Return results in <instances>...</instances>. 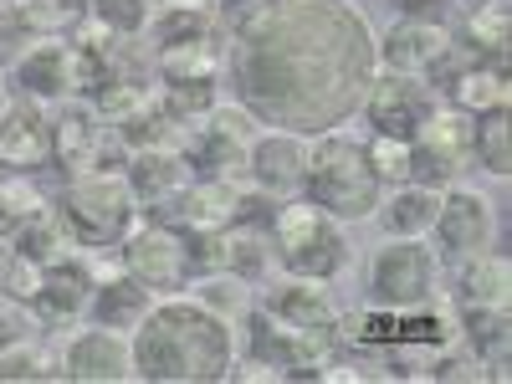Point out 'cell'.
<instances>
[{
    "instance_id": "6da1fadb",
    "label": "cell",
    "mask_w": 512,
    "mask_h": 384,
    "mask_svg": "<svg viewBox=\"0 0 512 384\" xmlns=\"http://www.w3.org/2000/svg\"><path fill=\"white\" fill-rule=\"evenodd\" d=\"M374 36L349 0H246L231 21L241 108L303 128L344 123L374 88Z\"/></svg>"
},
{
    "instance_id": "7a4b0ae2",
    "label": "cell",
    "mask_w": 512,
    "mask_h": 384,
    "mask_svg": "<svg viewBox=\"0 0 512 384\" xmlns=\"http://www.w3.org/2000/svg\"><path fill=\"white\" fill-rule=\"evenodd\" d=\"M134 374L169 384L231 379V328L205 303H159L144 313L134 338Z\"/></svg>"
},
{
    "instance_id": "3957f363",
    "label": "cell",
    "mask_w": 512,
    "mask_h": 384,
    "mask_svg": "<svg viewBox=\"0 0 512 384\" xmlns=\"http://www.w3.org/2000/svg\"><path fill=\"white\" fill-rule=\"evenodd\" d=\"M303 185L323 216H338V221H364L379 205V180L369 169V154L349 134H333V128L318 144H308Z\"/></svg>"
},
{
    "instance_id": "277c9868",
    "label": "cell",
    "mask_w": 512,
    "mask_h": 384,
    "mask_svg": "<svg viewBox=\"0 0 512 384\" xmlns=\"http://www.w3.org/2000/svg\"><path fill=\"white\" fill-rule=\"evenodd\" d=\"M272 236H277V251L292 277H333L344 267V241L328 226V216L313 205V200H292L282 210H272Z\"/></svg>"
},
{
    "instance_id": "5b68a950",
    "label": "cell",
    "mask_w": 512,
    "mask_h": 384,
    "mask_svg": "<svg viewBox=\"0 0 512 384\" xmlns=\"http://www.w3.org/2000/svg\"><path fill=\"white\" fill-rule=\"evenodd\" d=\"M134 216V190L118 175H88L62 195V221L82 246H108Z\"/></svg>"
},
{
    "instance_id": "8992f818",
    "label": "cell",
    "mask_w": 512,
    "mask_h": 384,
    "mask_svg": "<svg viewBox=\"0 0 512 384\" xmlns=\"http://www.w3.org/2000/svg\"><path fill=\"white\" fill-rule=\"evenodd\" d=\"M369 287L379 308H425L436 292V256L431 246H420L415 236H400L390 246L374 251Z\"/></svg>"
},
{
    "instance_id": "52a82bcc",
    "label": "cell",
    "mask_w": 512,
    "mask_h": 384,
    "mask_svg": "<svg viewBox=\"0 0 512 384\" xmlns=\"http://www.w3.org/2000/svg\"><path fill=\"white\" fill-rule=\"evenodd\" d=\"M369 123L374 134L384 139H400V144H415V134L431 118V93L420 88V77H384L369 88Z\"/></svg>"
},
{
    "instance_id": "ba28073f",
    "label": "cell",
    "mask_w": 512,
    "mask_h": 384,
    "mask_svg": "<svg viewBox=\"0 0 512 384\" xmlns=\"http://www.w3.org/2000/svg\"><path fill=\"white\" fill-rule=\"evenodd\" d=\"M123 256H128V272H134L144 287H154V292H175V287H185L195 277L190 241L175 236V231H159V226L139 231Z\"/></svg>"
},
{
    "instance_id": "9c48e42d",
    "label": "cell",
    "mask_w": 512,
    "mask_h": 384,
    "mask_svg": "<svg viewBox=\"0 0 512 384\" xmlns=\"http://www.w3.org/2000/svg\"><path fill=\"white\" fill-rule=\"evenodd\" d=\"M431 226L441 231V246L451 256H477L487 246V236H492V205H487V195L456 185V190H446L436 200V221Z\"/></svg>"
},
{
    "instance_id": "30bf717a",
    "label": "cell",
    "mask_w": 512,
    "mask_h": 384,
    "mask_svg": "<svg viewBox=\"0 0 512 384\" xmlns=\"http://www.w3.org/2000/svg\"><path fill=\"white\" fill-rule=\"evenodd\" d=\"M62 374L67 379H128L134 374V349L118 338V328H88L77 333L67 354H62Z\"/></svg>"
},
{
    "instance_id": "8fae6325",
    "label": "cell",
    "mask_w": 512,
    "mask_h": 384,
    "mask_svg": "<svg viewBox=\"0 0 512 384\" xmlns=\"http://www.w3.org/2000/svg\"><path fill=\"white\" fill-rule=\"evenodd\" d=\"M446 47H451V36L441 31V26H431V21H405V26H395L390 31V41L384 47H374L379 52V62L390 67L395 77H420V72H436V62L446 57Z\"/></svg>"
},
{
    "instance_id": "7c38bea8",
    "label": "cell",
    "mask_w": 512,
    "mask_h": 384,
    "mask_svg": "<svg viewBox=\"0 0 512 384\" xmlns=\"http://www.w3.org/2000/svg\"><path fill=\"white\" fill-rule=\"evenodd\" d=\"M246 169H251V175L262 180L267 190H292V185H303L308 139L292 134V128H272V134H262V139L246 149Z\"/></svg>"
},
{
    "instance_id": "4fadbf2b",
    "label": "cell",
    "mask_w": 512,
    "mask_h": 384,
    "mask_svg": "<svg viewBox=\"0 0 512 384\" xmlns=\"http://www.w3.org/2000/svg\"><path fill=\"white\" fill-rule=\"evenodd\" d=\"M175 216H180L195 236H205V231H226V226L236 221V185H231V180H205V185L180 190Z\"/></svg>"
},
{
    "instance_id": "5bb4252c",
    "label": "cell",
    "mask_w": 512,
    "mask_h": 384,
    "mask_svg": "<svg viewBox=\"0 0 512 384\" xmlns=\"http://www.w3.org/2000/svg\"><path fill=\"white\" fill-rule=\"evenodd\" d=\"M128 190H134V200H149V205L180 200L185 164L175 154H164V149H139L134 154V169H128Z\"/></svg>"
},
{
    "instance_id": "9a60e30c",
    "label": "cell",
    "mask_w": 512,
    "mask_h": 384,
    "mask_svg": "<svg viewBox=\"0 0 512 384\" xmlns=\"http://www.w3.org/2000/svg\"><path fill=\"white\" fill-rule=\"evenodd\" d=\"M21 88L31 98H62L72 88V47L67 41H41L21 57Z\"/></svg>"
},
{
    "instance_id": "2e32d148",
    "label": "cell",
    "mask_w": 512,
    "mask_h": 384,
    "mask_svg": "<svg viewBox=\"0 0 512 384\" xmlns=\"http://www.w3.org/2000/svg\"><path fill=\"white\" fill-rule=\"evenodd\" d=\"M82 297H88V277L57 256V262L41 267V287H36L31 303H36V313L47 318V323H62V318H72L82 308Z\"/></svg>"
},
{
    "instance_id": "e0dca14e",
    "label": "cell",
    "mask_w": 512,
    "mask_h": 384,
    "mask_svg": "<svg viewBox=\"0 0 512 384\" xmlns=\"http://www.w3.org/2000/svg\"><path fill=\"white\" fill-rule=\"evenodd\" d=\"M47 154V134H41V113L36 108H6L0 118V164L6 169H31Z\"/></svg>"
},
{
    "instance_id": "ac0fdd59",
    "label": "cell",
    "mask_w": 512,
    "mask_h": 384,
    "mask_svg": "<svg viewBox=\"0 0 512 384\" xmlns=\"http://www.w3.org/2000/svg\"><path fill=\"white\" fill-rule=\"evenodd\" d=\"M512 88H507V72L502 67H461L451 77V103L461 113H492V108H507Z\"/></svg>"
},
{
    "instance_id": "d6986e66",
    "label": "cell",
    "mask_w": 512,
    "mask_h": 384,
    "mask_svg": "<svg viewBox=\"0 0 512 384\" xmlns=\"http://www.w3.org/2000/svg\"><path fill=\"white\" fill-rule=\"evenodd\" d=\"M149 308H154V297H149V287L139 277H113L98 292V323L103 328H118V333L123 328H139Z\"/></svg>"
},
{
    "instance_id": "ffe728a7",
    "label": "cell",
    "mask_w": 512,
    "mask_h": 384,
    "mask_svg": "<svg viewBox=\"0 0 512 384\" xmlns=\"http://www.w3.org/2000/svg\"><path fill=\"white\" fill-rule=\"evenodd\" d=\"M466 338H472L477 359H492V379L507 374V308L472 303L466 308Z\"/></svg>"
},
{
    "instance_id": "44dd1931",
    "label": "cell",
    "mask_w": 512,
    "mask_h": 384,
    "mask_svg": "<svg viewBox=\"0 0 512 384\" xmlns=\"http://www.w3.org/2000/svg\"><path fill=\"white\" fill-rule=\"evenodd\" d=\"M472 149L492 175H507L512 169V118H507V108L482 113V123L472 128Z\"/></svg>"
},
{
    "instance_id": "7402d4cb",
    "label": "cell",
    "mask_w": 512,
    "mask_h": 384,
    "mask_svg": "<svg viewBox=\"0 0 512 384\" xmlns=\"http://www.w3.org/2000/svg\"><path fill=\"white\" fill-rule=\"evenodd\" d=\"M159 72L169 82H195V77H216V47L205 36L195 41H175V47H159Z\"/></svg>"
},
{
    "instance_id": "603a6c76",
    "label": "cell",
    "mask_w": 512,
    "mask_h": 384,
    "mask_svg": "<svg viewBox=\"0 0 512 384\" xmlns=\"http://www.w3.org/2000/svg\"><path fill=\"white\" fill-rule=\"evenodd\" d=\"M93 144H98V123L88 118V113H82V108H72V113H62L57 118V159L62 164H72V169H82V164H88L93 159Z\"/></svg>"
},
{
    "instance_id": "cb8c5ba5",
    "label": "cell",
    "mask_w": 512,
    "mask_h": 384,
    "mask_svg": "<svg viewBox=\"0 0 512 384\" xmlns=\"http://www.w3.org/2000/svg\"><path fill=\"white\" fill-rule=\"evenodd\" d=\"M507 256H482V262L466 272V308L472 303H492V308H507Z\"/></svg>"
},
{
    "instance_id": "d4e9b609",
    "label": "cell",
    "mask_w": 512,
    "mask_h": 384,
    "mask_svg": "<svg viewBox=\"0 0 512 384\" xmlns=\"http://www.w3.org/2000/svg\"><path fill=\"white\" fill-rule=\"evenodd\" d=\"M431 221H436V195H431V190L410 185V190H400V195L390 200V226H395V236H420V231H431Z\"/></svg>"
},
{
    "instance_id": "484cf974",
    "label": "cell",
    "mask_w": 512,
    "mask_h": 384,
    "mask_svg": "<svg viewBox=\"0 0 512 384\" xmlns=\"http://www.w3.org/2000/svg\"><path fill=\"white\" fill-rule=\"evenodd\" d=\"M190 159H195V169H210L216 180H231V175L246 169V144L221 139V134H210V128H205V139L190 149Z\"/></svg>"
},
{
    "instance_id": "4316f807",
    "label": "cell",
    "mask_w": 512,
    "mask_h": 384,
    "mask_svg": "<svg viewBox=\"0 0 512 384\" xmlns=\"http://www.w3.org/2000/svg\"><path fill=\"white\" fill-rule=\"evenodd\" d=\"M216 108V82L210 77H195V82H169L164 88V103L159 113L175 123V118H190V113H210Z\"/></svg>"
},
{
    "instance_id": "83f0119b",
    "label": "cell",
    "mask_w": 512,
    "mask_h": 384,
    "mask_svg": "<svg viewBox=\"0 0 512 384\" xmlns=\"http://www.w3.org/2000/svg\"><path fill=\"white\" fill-rule=\"evenodd\" d=\"M62 231L47 221V216H31L26 226H21V236H16V256H26V262H36V267H47V262H57L62 256Z\"/></svg>"
},
{
    "instance_id": "f1b7e54d",
    "label": "cell",
    "mask_w": 512,
    "mask_h": 384,
    "mask_svg": "<svg viewBox=\"0 0 512 384\" xmlns=\"http://www.w3.org/2000/svg\"><path fill=\"white\" fill-rule=\"evenodd\" d=\"M415 139L456 159V154H461L466 144H472V123H466L461 113H431V118H425V128H420Z\"/></svg>"
},
{
    "instance_id": "f546056e",
    "label": "cell",
    "mask_w": 512,
    "mask_h": 384,
    "mask_svg": "<svg viewBox=\"0 0 512 384\" xmlns=\"http://www.w3.org/2000/svg\"><path fill=\"white\" fill-rule=\"evenodd\" d=\"M472 47L492 52L497 62L507 57V0H487V6L472 16Z\"/></svg>"
},
{
    "instance_id": "4dcf8cb0",
    "label": "cell",
    "mask_w": 512,
    "mask_h": 384,
    "mask_svg": "<svg viewBox=\"0 0 512 384\" xmlns=\"http://www.w3.org/2000/svg\"><path fill=\"white\" fill-rule=\"evenodd\" d=\"M139 108H149V93L139 88V82H123V77H113L108 88H98V113H103V118H113V123L134 118Z\"/></svg>"
},
{
    "instance_id": "1f68e13d",
    "label": "cell",
    "mask_w": 512,
    "mask_h": 384,
    "mask_svg": "<svg viewBox=\"0 0 512 384\" xmlns=\"http://www.w3.org/2000/svg\"><path fill=\"white\" fill-rule=\"evenodd\" d=\"M364 154H369V169H374V180H405V169H410V144L374 134V144H369Z\"/></svg>"
},
{
    "instance_id": "d6a6232c",
    "label": "cell",
    "mask_w": 512,
    "mask_h": 384,
    "mask_svg": "<svg viewBox=\"0 0 512 384\" xmlns=\"http://www.w3.org/2000/svg\"><path fill=\"white\" fill-rule=\"evenodd\" d=\"M226 267L241 277V282H256L267 272V246L256 241V236H236V241H226Z\"/></svg>"
},
{
    "instance_id": "836d02e7",
    "label": "cell",
    "mask_w": 512,
    "mask_h": 384,
    "mask_svg": "<svg viewBox=\"0 0 512 384\" xmlns=\"http://www.w3.org/2000/svg\"><path fill=\"white\" fill-rule=\"evenodd\" d=\"M41 216V195L26 180H0V221H31Z\"/></svg>"
},
{
    "instance_id": "e575fe53",
    "label": "cell",
    "mask_w": 512,
    "mask_h": 384,
    "mask_svg": "<svg viewBox=\"0 0 512 384\" xmlns=\"http://www.w3.org/2000/svg\"><path fill=\"white\" fill-rule=\"evenodd\" d=\"M154 36H159V47L195 41V36H205V16H200V11H185V6H169V16L154 26Z\"/></svg>"
},
{
    "instance_id": "d590c367",
    "label": "cell",
    "mask_w": 512,
    "mask_h": 384,
    "mask_svg": "<svg viewBox=\"0 0 512 384\" xmlns=\"http://www.w3.org/2000/svg\"><path fill=\"white\" fill-rule=\"evenodd\" d=\"M98 21L108 31H139L149 21V0H98Z\"/></svg>"
},
{
    "instance_id": "8d00e7d4",
    "label": "cell",
    "mask_w": 512,
    "mask_h": 384,
    "mask_svg": "<svg viewBox=\"0 0 512 384\" xmlns=\"http://www.w3.org/2000/svg\"><path fill=\"white\" fill-rule=\"evenodd\" d=\"M36 374H41V359L31 349H21V344L0 349V379H36Z\"/></svg>"
},
{
    "instance_id": "74e56055",
    "label": "cell",
    "mask_w": 512,
    "mask_h": 384,
    "mask_svg": "<svg viewBox=\"0 0 512 384\" xmlns=\"http://www.w3.org/2000/svg\"><path fill=\"white\" fill-rule=\"evenodd\" d=\"M6 282H11V292H16V297H26V303H31L36 287H41V267H36V262H26V256H16V262L6 267Z\"/></svg>"
},
{
    "instance_id": "f35d334b",
    "label": "cell",
    "mask_w": 512,
    "mask_h": 384,
    "mask_svg": "<svg viewBox=\"0 0 512 384\" xmlns=\"http://www.w3.org/2000/svg\"><path fill=\"white\" fill-rule=\"evenodd\" d=\"M436 379H482V359H441Z\"/></svg>"
},
{
    "instance_id": "ab89813d",
    "label": "cell",
    "mask_w": 512,
    "mask_h": 384,
    "mask_svg": "<svg viewBox=\"0 0 512 384\" xmlns=\"http://www.w3.org/2000/svg\"><path fill=\"white\" fill-rule=\"evenodd\" d=\"M26 338V323L11 313V308H0V349H11V344H21Z\"/></svg>"
},
{
    "instance_id": "60d3db41",
    "label": "cell",
    "mask_w": 512,
    "mask_h": 384,
    "mask_svg": "<svg viewBox=\"0 0 512 384\" xmlns=\"http://www.w3.org/2000/svg\"><path fill=\"white\" fill-rule=\"evenodd\" d=\"M0 277H6V251H0Z\"/></svg>"
}]
</instances>
